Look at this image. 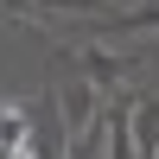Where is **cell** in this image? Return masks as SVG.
Instances as JSON below:
<instances>
[{
	"mask_svg": "<svg viewBox=\"0 0 159 159\" xmlns=\"http://www.w3.org/2000/svg\"><path fill=\"white\" fill-rule=\"evenodd\" d=\"M0 159H38L32 153V127L13 102H0Z\"/></svg>",
	"mask_w": 159,
	"mask_h": 159,
	"instance_id": "1",
	"label": "cell"
}]
</instances>
